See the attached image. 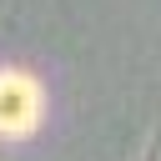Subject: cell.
Instances as JSON below:
<instances>
[{
  "instance_id": "6da1fadb",
  "label": "cell",
  "mask_w": 161,
  "mask_h": 161,
  "mask_svg": "<svg viewBox=\"0 0 161 161\" xmlns=\"http://www.w3.org/2000/svg\"><path fill=\"white\" fill-rule=\"evenodd\" d=\"M40 121V86L25 70H0V136H25Z\"/></svg>"
}]
</instances>
